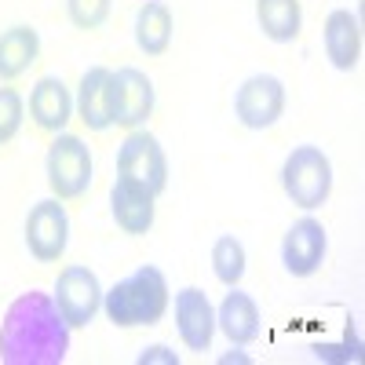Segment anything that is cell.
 Here are the masks:
<instances>
[{
	"instance_id": "cell-1",
	"label": "cell",
	"mask_w": 365,
	"mask_h": 365,
	"mask_svg": "<svg viewBox=\"0 0 365 365\" xmlns=\"http://www.w3.org/2000/svg\"><path fill=\"white\" fill-rule=\"evenodd\" d=\"M70 351V325L51 292L29 289L15 296L0 322L4 365H63Z\"/></svg>"
},
{
	"instance_id": "cell-2",
	"label": "cell",
	"mask_w": 365,
	"mask_h": 365,
	"mask_svg": "<svg viewBox=\"0 0 365 365\" xmlns=\"http://www.w3.org/2000/svg\"><path fill=\"white\" fill-rule=\"evenodd\" d=\"M103 311L117 329H143L158 325L168 311V282L158 267H135L128 278L103 292Z\"/></svg>"
},
{
	"instance_id": "cell-3",
	"label": "cell",
	"mask_w": 365,
	"mask_h": 365,
	"mask_svg": "<svg viewBox=\"0 0 365 365\" xmlns=\"http://www.w3.org/2000/svg\"><path fill=\"white\" fill-rule=\"evenodd\" d=\"M282 190L303 212H314V208H322L329 201V194H332V161H329V154L322 146L303 143L285 158V165H282Z\"/></svg>"
},
{
	"instance_id": "cell-4",
	"label": "cell",
	"mask_w": 365,
	"mask_h": 365,
	"mask_svg": "<svg viewBox=\"0 0 365 365\" xmlns=\"http://www.w3.org/2000/svg\"><path fill=\"white\" fill-rule=\"evenodd\" d=\"M44 172H48L51 197H58V201H77V197H84L88 187H91V150L84 146L81 135L58 132L55 143L48 146Z\"/></svg>"
},
{
	"instance_id": "cell-5",
	"label": "cell",
	"mask_w": 365,
	"mask_h": 365,
	"mask_svg": "<svg viewBox=\"0 0 365 365\" xmlns=\"http://www.w3.org/2000/svg\"><path fill=\"white\" fill-rule=\"evenodd\" d=\"M51 299L58 303V311H63L70 329H88L91 322H96V314L103 311L99 274L91 267H81V263L63 267V270H58V278H55Z\"/></svg>"
},
{
	"instance_id": "cell-6",
	"label": "cell",
	"mask_w": 365,
	"mask_h": 365,
	"mask_svg": "<svg viewBox=\"0 0 365 365\" xmlns=\"http://www.w3.org/2000/svg\"><path fill=\"white\" fill-rule=\"evenodd\" d=\"M117 179H128L135 187H146L150 194H161L168 187V158L161 143L143 132V128H132L128 139L120 143L117 150Z\"/></svg>"
},
{
	"instance_id": "cell-7",
	"label": "cell",
	"mask_w": 365,
	"mask_h": 365,
	"mask_svg": "<svg viewBox=\"0 0 365 365\" xmlns=\"http://www.w3.org/2000/svg\"><path fill=\"white\" fill-rule=\"evenodd\" d=\"M154 103H158L154 81L143 70H135V66L110 70V117L117 128L132 132V128L146 125L150 113H154Z\"/></svg>"
},
{
	"instance_id": "cell-8",
	"label": "cell",
	"mask_w": 365,
	"mask_h": 365,
	"mask_svg": "<svg viewBox=\"0 0 365 365\" xmlns=\"http://www.w3.org/2000/svg\"><path fill=\"white\" fill-rule=\"evenodd\" d=\"M285 113V84L274 73H256L234 91V117L249 132H267Z\"/></svg>"
},
{
	"instance_id": "cell-9",
	"label": "cell",
	"mask_w": 365,
	"mask_h": 365,
	"mask_svg": "<svg viewBox=\"0 0 365 365\" xmlns=\"http://www.w3.org/2000/svg\"><path fill=\"white\" fill-rule=\"evenodd\" d=\"M70 245V216L58 197H44L26 216V249L37 263H58Z\"/></svg>"
},
{
	"instance_id": "cell-10",
	"label": "cell",
	"mask_w": 365,
	"mask_h": 365,
	"mask_svg": "<svg viewBox=\"0 0 365 365\" xmlns=\"http://www.w3.org/2000/svg\"><path fill=\"white\" fill-rule=\"evenodd\" d=\"M325 252H329V234L314 216L296 220L282 237V263L292 278H311V274H318L325 263Z\"/></svg>"
},
{
	"instance_id": "cell-11",
	"label": "cell",
	"mask_w": 365,
	"mask_h": 365,
	"mask_svg": "<svg viewBox=\"0 0 365 365\" xmlns=\"http://www.w3.org/2000/svg\"><path fill=\"white\" fill-rule=\"evenodd\" d=\"M175 332L187 351H208L216 336V307L197 285L175 292Z\"/></svg>"
},
{
	"instance_id": "cell-12",
	"label": "cell",
	"mask_w": 365,
	"mask_h": 365,
	"mask_svg": "<svg viewBox=\"0 0 365 365\" xmlns=\"http://www.w3.org/2000/svg\"><path fill=\"white\" fill-rule=\"evenodd\" d=\"M154 201H158V194H150L146 187H135V182H128V179H117L110 187L113 223L132 237H139V234H146L150 227H154V220H158Z\"/></svg>"
},
{
	"instance_id": "cell-13",
	"label": "cell",
	"mask_w": 365,
	"mask_h": 365,
	"mask_svg": "<svg viewBox=\"0 0 365 365\" xmlns=\"http://www.w3.org/2000/svg\"><path fill=\"white\" fill-rule=\"evenodd\" d=\"M322 41H325L329 63L336 70L351 73L361 63V22H358L354 11H347V8L329 11V19L322 26Z\"/></svg>"
},
{
	"instance_id": "cell-14",
	"label": "cell",
	"mask_w": 365,
	"mask_h": 365,
	"mask_svg": "<svg viewBox=\"0 0 365 365\" xmlns=\"http://www.w3.org/2000/svg\"><path fill=\"white\" fill-rule=\"evenodd\" d=\"M29 117L34 125L44 128V132H66L70 117H73V96L70 88L58 81V77H41L29 91Z\"/></svg>"
},
{
	"instance_id": "cell-15",
	"label": "cell",
	"mask_w": 365,
	"mask_h": 365,
	"mask_svg": "<svg viewBox=\"0 0 365 365\" xmlns=\"http://www.w3.org/2000/svg\"><path fill=\"white\" fill-rule=\"evenodd\" d=\"M216 329H223V336L237 347H245L252 340H259L263 332V318H259V307L249 292H241L237 285H230V292L223 296L220 311H216Z\"/></svg>"
},
{
	"instance_id": "cell-16",
	"label": "cell",
	"mask_w": 365,
	"mask_h": 365,
	"mask_svg": "<svg viewBox=\"0 0 365 365\" xmlns=\"http://www.w3.org/2000/svg\"><path fill=\"white\" fill-rule=\"evenodd\" d=\"M73 110H77V117L84 120L88 132H106V128H113V117H110V70H106V66L84 70V77H81V84H77Z\"/></svg>"
},
{
	"instance_id": "cell-17",
	"label": "cell",
	"mask_w": 365,
	"mask_h": 365,
	"mask_svg": "<svg viewBox=\"0 0 365 365\" xmlns=\"http://www.w3.org/2000/svg\"><path fill=\"white\" fill-rule=\"evenodd\" d=\"M172 29H175V19H172V8L161 4V0H146L135 15V44L143 55L150 58H161L168 48H172Z\"/></svg>"
},
{
	"instance_id": "cell-18",
	"label": "cell",
	"mask_w": 365,
	"mask_h": 365,
	"mask_svg": "<svg viewBox=\"0 0 365 365\" xmlns=\"http://www.w3.org/2000/svg\"><path fill=\"white\" fill-rule=\"evenodd\" d=\"M41 55V37L34 26H11L0 34V81L22 77Z\"/></svg>"
},
{
	"instance_id": "cell-19",
	"label": "cell",
	"mask_w": 365,
	"mask_h": 365,
	"mask_svg": "<svg viewBox=\"0 0 365 365\" xmlns=\"http://www.w3.org/2000/svg\"><path fill=\"white\" fill-rule=\"evenodd\" d=\"M256 22L267 41L289 44L299 37L303 8H299V0H256Z\"/></svg>"
},
{
	"instance_id": "cell-20",
	"label": "cell",
	"mask_w": 365,
	"mask_h": 365,
	"mask_svg": "<svg viewBox=\"0 0 365 365\" xmlns=\"http://www.w3.org/2000/svg\"><path fill=\"white\" fill-rule=\"evenodd\" d=\"M245 267H249V256H245V245L234 237V234H220L216 245H212V274L230 289L245 278Z\"/></svg>"
},
{
	"instance_id": "cell-21",
	"label": "cell",
	"mask_w": 365,
	"mask_h": 365,
	"mask_svg": "<svg viewBox=\"0 0 365 365\" xmlns=\"http://www.w3.org/2000/svg\"><path fill=\"white\" fill-rule=\"evenodd\" d=\"M22 120H26V103L15 88L8 84H0V146L11 143L22 128Z\"/></svg>"
},
{
	"instance_id": "cell-22",
	"label": "cell",
	"mask_w": 365,
	"mask_h": 365,
	"mask_svg": "<svg viewBox=\"0 0 365 365\" xmlns=\"http://www.w3.org/2000/svg\"><path fill=\"white\" fill-rule=\"evenodd\" d=\"M113 11V0H66V15L77 29H103Z\"/></svg>"
},
{
	"instance_id": "cell-23",
	"label": "cell",
	"mask_w": 365,
	"mask_h": 365,
	"mask_svg": "<svg viewBox=\"0 0 365 365\" xmlns=\"http://www.w3.org/2000/svg\"><path fill=\"white\" fill-rule=\"evenodd\" d=\"M139 365H150V361H168V365H179V358H175V351H168L165 344H154V347H146L139 358H135Z\"/></svg>"
},
{
	"instance_id": "cell-24",
	"label": "cell",
	"mask_w": 365,
	"mask_h": 365,
	"mask_svg": "<svg viewBox=\"0 0 365 365\" xmlns=\"http://www.w3.org/2000/svg\"><path fill=\"white\" fill-rule=\"evenodd\" d=\"M220 361H249V354H223Z\"/></svg>"
}]
</instances>
